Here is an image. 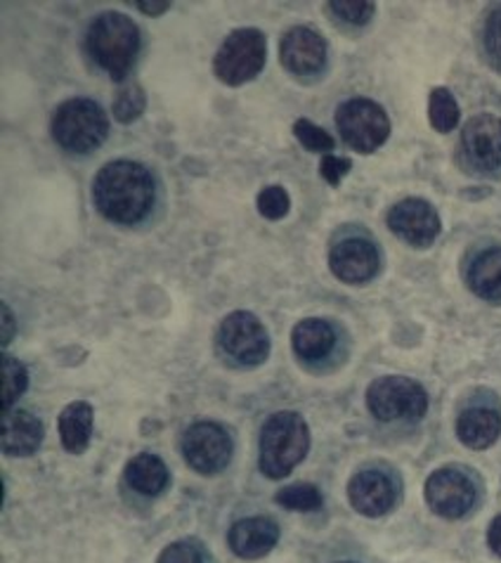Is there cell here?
Here are the masks:
<instances>
[{"instance_id": "6da1fadb", "label": "cell", "mask_w": 501, "mask_h": 563, "mask_svg": "<svg viewBox=\"0 0 501 563\" xmlns=\"http://www.w3.org/2000/svg\"><path fill=\"white\" fill-rule=\"evenodd\" d=\"M156 187L149 168L119 159L100 168L92 180V201L107 221L119 225H135L145 221L154 207Z\"/></svg>"}, {"instance_id": "7a4b0ae2", "label": "cell", "mask_w": 501, "mask_h": 563, "mask_svg": "<svg viewBox=\"0 0 501 563\" xmlns=\"http://www.w3.org/2000/svg\"><path fill=\"white\" fill-rule=\"evenodd\" d=\"M140 29L137 24L125 18L123 12H102L100 18L92 20L88 26L86 48L88 55L98 62L114 81H125L129 78L135 59L140 55Z\"/></svg>"}, {"instance_id": "3957f363", "label": "cell", "mask_w": 501, "mask_h": 563, "mask_svg": "<svg viewBox=\"0 0 501 563\" xmlns=\"http://www.w3.org/2000/svg\"><path fill=\"white\" fill-rule=\"evenodd\" d=\"M310 450V429L299 412H277L260 429V472L277 481L289 476Z\"/></svg>"}, {"instance_id": "277c9868", "label": "cell", "mask_w": 501, "mask_h": 563, "mask_svg": "<svg viewBox=\"0 0 501 563\" xmlns=\"http://www.w3.org/2000/svg\"><path fill=\"white\" fill-rule=\"evenodd\" d=\"M109 135L107 112L88 98H74L62 102L53 117L55 143L74 154L96 152Z\"/></svg>"}, {"instance_id": "5b68a950", "label": "cell", "mask_w": 501, "mask_h": 563, "mask_svg": "<svg viewBox=\"0 0 501 563\" xmlns=\"http://www.w3.org/2000/svg\"><path fill=\"white\" fill-rule=\"evenodd\" d=\"M268 43L258 29H237L225 38L213 59V71L227 86H244L263 71Z\"/></svg>"}, {"instance_id": "8992f818", "label": "cell", "mask_w": 501, "mask_h": 563, "mask_svg": "<svg viewBox=\"0 0 501 563\" xmlns=\"http://www.w3.org/2000/svg\"><path fill=\"white\" fill-rule=\"evenodd\" d=\"M367 408L379 421H419L428 410V396L407 377H381L367 390Z\"/></svg>"}, {"instance_id": "52a82bcc", "label": "cell", "mask_w": 501, "mask_h": 563, "mask_svg": "<svg viewBox=\"0 0 501 563\" xmlns=\"http://www.w3.org/2000/svg\"><path fill=\"white\" fill-rule=\"evenodd\" d=\"M336 126L343 143L359 154L376 152L390 135V121L383 107L367 98L343 102L336 112Z\"/></svg>"}, {"instance_id": "ba28073f", "label": "cell", "mask_w": 501, "mask_h": 563, "mask_svg": "<svg viewBox=\"0 0 501 563\" xmlns=\"http://www.w3.org/2000/svg\"><path fill=\"white\" fill-rule=\"evenodd\" d=\"M218 343H221L223 353L242 367H256L265 363L270 353V339L268 330L263 322L246 310H234L221 322L218 330Z\"/></svg>"}, {"instance_id": "9c48e42d", "label": "cell", "mask_w": 501, "mask_h": 563, "mask_svg": "<svg viewBox=\"0 0 501 563\" xmlns=\"http://www.w3.org/2000/svg\"><path fill=\"white\" fill-rule=\"evenodd\" d=\"M232 435L218 421H197L182 435V457L197 474H221L232 460Z\"/></svg>"}, {"instance_id": "30bf717a", "label": "cell", "mask_w": 501, "mask_h": 563, "mask_svg": "<svg viewBox=\"0 0 501 563\" xmlns=\"http://www.w3.org/2000/svg\"><path fill=\"white\" fill-rule=\"evenodd\" d=\"M476 483L459 468H437L426 481V503L443 519H461L476 505Z\"/></svg>"}, {"instance_id": "8fae6325", "label": "cell", "mask_w": 501, "mask_h": 563, "mask_svg": "<svg viewBox=\"0 0 501 563\" xmlns=\"http://www.w3.org/2000/svg\"><path fill=\"white\" fill-rule=\"evenodd\" d=\"M388 228L393 230L402 242L424 249L431 246L443 230L441 216L426 199H402L388 211Z\"/></svg>"}, {"instance_id": "7c38bea8", "label": "cell", "mask_w": 501, "mask_h": 563, "mask_svg": "<svg viewBox=\"0 0 501 563\" xmlns=\"http://www.w3.org/2000/svg\"><path fill=\"white\" fill-rule=\"evenodd\" d=\"M400 483L393 474L381 472V468H365L357 472L348 483V499L355 511L369 519L383 516L398 505Z\"/></svg>"}, {"instance_id": "4fadbf2b", "label": "cell", "mask_w": 501, "mask_h": 563, "mask_svg": "<svg viewBox=\"0 0 501 563\" xmlns=\"http://www.w3.org/2000/svg\"><path fill=\"white\" fill-rule=\"evenodd\" d=\"M329 268L346 285H365L381 268V254L365 238H346L329 252Z\"/></svg>"}, {"instance_id": "5bb4252c", "label": "cell", "mask_w": 501, "mask_h": 563, "mask_svg": "<svg viewBox=\"0 0 501 563\" xmlns=\"http://www.w3.org/2000/svg\"><path fill=\"white\" fill-rule=\"evenodd\" d=\"M281 67L296 76L320 74L326 65V41L310 26H293L279 43Z\"/></svg>"}, {"instance_id": "9a60e30c", "label": "cell", "mask_w": 501, "mask_h": 563, "mask_svg": "<svg viewBox=\"0 0 501 563\" xmlns=\"http://www.w3.org/2000/svg\"><path fill=\"white\" fill-rule=\"evenodd\" d=\"M461 147L466 159L478 170H494L501 166V119L492 114L474 117L464 126Z\"/></svg>"}, {"instance_id": "2e32d148", "label": "cell", "mask_w": 501, "mask_h": 563, "mask_svg": "<svg viewBox=\"0 0 501 563\" xmlns=\"http://www.w3.org/2000/svg\"><path fill=\"white\" fill-rule=\"evenodd\" d=\"M279 540V526L268 516H248L230 528L227 544L240 559H260L272 552Z\"/></svg>"}, {"instance_id": "e0dca14e", "label": "cell", "mask_w": 501, "mask_h": 563, "mask_svg": "<svg viewBox=\"0 0 501 563\" xmlns=\"http://www.w3.org/2000/svg\"><path fill=\"white\" fill-rule=\"evenodd\" d=\"M0 443L10 457H29L43 443V421L29 410H10L0 417Z\"/></svg>"}, {"instance_id": "ac0fdd59", "label": "cell", "mask_w": 501, "mask_h": 563, "mask_svg": "<svg viewBox=\"0 0 501 563\" xmlns=\"http://www.w3.org/2000/svg\"><path fill=\"white\" fill-rule=\"evenodd\" d=\"M501 433V415L492 408H468L457 419V435L459 441L471 450H485L497 443Z\"/></svg>"}, {"instance_id": "d6986e66", "label": "cell", "mask_w": 501, "mask_h": 563, "mask_svg": "<svg viewBox=\"0 0 501 563\" xmlns=\"http://www.w3.org/2000/svg\"><path fill=\"white\" fill-rule=\"evenodd\" d=\"M291 346L296 355L308 360V363H315V360H324L334 351L336 330L332 327V322L308 318L293 327Z\"/></svg>"}, {"instance_id": "ffe728a7", "label": "cell", "mask_w": 501, "mask_h": 563, "mask_svg": "<svg viewBox=\"0 0 501 563\" xmlns=\"http://www.w3.org/2000/svg\"><path fill=\"white\" fill-rule=\"evenodd\" d=\"M92 424H96V410H92L90 402L76 400L67 405L59 415V438L62 445H65L67 452H74V455H81L86 448L90 445L92 438Z\"/></svg>"}, {"instance_id": "44dd1931", "label": "cell", "mask_w": 501, "mask_h": 563, "mask_svg": "<svg viewBox=\"0 0 501 563\" xmlns=\"http://www.w3.org/2000/svg\"><path fill=\"white\" fill-rule=\"evenodd\" d=\"M468 287L482 301L501 303V246L482 249L468 265Z\"/></svg>"}, {"instance_id": "7402d4cb", "label": "cell", "mask_w": 501, "mask_h": 563, "mask_svg": "<svg viewBox=\"0 0 501 563\" xmlns=\"http://www.w3.org/2000/svg\"><path fill=\"white\" fill-rule=\"evenodd\" d=\"M125 481H129V486L135 493L156 497L170 486V472L162 457L152 455V452H143V455L133 457L129 466H125Z\"/></svg>"}, {"instance_id": "603a6c76", "label": "cell", "mask_w": 501, "mask_h": 563, "mask_svg": "<svg viewBox=\"0 0 501 563\" xmlns=\"http://www.w3.org/2000/svg\"><path fill=\"white\" fill-rule=\"evenodd\" d=\"M459 104L447 88H433L428 98V119L437 133H449L459 123Z\"/></svg>"}, {"instance_id": "cb8c5ba5", "label": "cell", "mask_w": 501, "mask_h": 563, "mask_svg": "<svg viewBox=\"0 0 501 563\" xmlns=\"http://www.w3.org/2000/svg\"><path fill=\"white\" fill-rule=\"evenodd\" d=\"M275 503L289 511H318L322 507V493L312 483H296V486L281 488L275 495Z\"/></svg>"}, {"instance_id": "d4e9b609", "label": "cell", "mask_w": 501, "mask_h": 563, "mask_svg": "<svg viewBox=\"0 0 501 563\" xmlns=\"http://www.w3.org/2000/svg\"><path fill=\"white\" fill-rule=\"evenodd\" d=\"M29 386V372L18 357L3 355V415L12 410Z\"/></svg>"}, {"instance_id": "484cf974", "label": "cell", "mask_w": 501, "mask_h": 563, "mask_svg": "<svg viewBox=\"0 0 501 563\" xmlns=\"http://www.w3.org/2000/svg\"><path fill=\"white\" fill-rule=\"evenodd\" d=\"M145 107H147L145 90L140 88L137 84H129V86L119 90V96L114 100V117L121 123H131L137 117H143Z\"/></svg>"}, {"instance_id": "4316f807", "label": "cell", "mask_w": 501, "mask_h": 563, "mask_svg": "<svg viewBox=\"0 0 501 563\" xmlns=\"http://www.w3.org/2000/svg\"><path fill=\"white\" fill-rule=\"evenodd\" d=\"M256 205L263 218H268V221H281L291 209V197L281 185H270L258 195Z\"/></svg>"}, {"instance_id": "83f0119b", "label": "cell", "mask_w": 501, "mask_h": 563, "mask_svg": "<svg viewBox=\"0 0 501 563\" xmlns=\"http://www.w3.org/2000/svg\"><path fill=\"white\" fill-rule=\"evenodd\" d=\"M293 135L308 152L329 154L334 150V137L329 135L324 129L315 126V123L308 121V119H299L293 123Z\"/></svg>"}, {"instance_id": "f1b7e54d", "label": "cell", "mask_w": 501, "mask_h": 563, "mask_svg": "<svg viewBox=\"0 0 501 563\" xmlns=\"http://www.w3.org/2000/svg\"><path fill=\"white\" fill-rule=\"evenodd\" d=\"M329 12H334L341 22L353 26H365L371 22L376 5L367 3V0H336V3L326 5Z\"/></svg>"}, {"instance_id": "f546056e", "label": "cell", "mask_w": 501, "mask_h": 563, "mask_svg": "<svg viewBox=\"0 0 501 563\" xmlns=\"http://www.w3.org/2000/svg\"><path fill=\"white\" fill-rule=\"evenodd\" d=\"M156 563H211V556L199 542L180 540L168 544Z\"/></svg>"}, {"instance_id": "4dcf8cb0", "label": "cell", "mask_w": 501, "mask_h": 563, "mask_svg": "<svg viewBox=\"0 0 501 563\" xmlns=\"http://www.w3.org/2000/svg\"><path fill=\"white\" fill-rule=\"evenodd\" d=\"M482 43H485V53H488L490 65L501 71V5H497L488 22H485L482 31Z\"/></svg>"}, {"instance_id": "1f68e13d", "label": "cell", "mask_w": 501, "mask_h": 563, "mask_svg": "<svg viewBox=\"0 0 501 563\" xmlns=\"http://www.w3.org/2000/svg\"><path fill=\"white\" fill-rule=\"evenodd\" d=\"M350 159L346 156H336V154H324V159L320 164V174L329 185H341V180L350 174Z\"/></svg>"}, {"instance_id": "d6a6232c", "label": "cell", "mask_w": 501, "mask_h": 563, "mask_svg": "<svg viewBox=\"0 0 501 563\" xmlns=\"http://www.w3.org/2000/svg\"><path fill=\"white\" fill-rule=\"evenodd\" d=\"M488 542L492 547V552L497 556H501V516H497V519L492 521L490 526V533H488Z\"/></svg>"}, {"instance_id": "836d02e7", "label": "cell", "mask_w": 501, "mask_h": 563, "mask_svg": "<svg viewBox=\"0 0 501 563\" xmlns=\"http://www.w3.org/2000/svg\"><path fill=\"white\" fill-rule=\"evenodd\" d=\"M14 318H12V310L8 303H3V346H8V343L12 341L14 336Z\"/></svg>"}, {"instance_id": "e575fe53", "label": "cell", "mask_w": 501, "mask_h": 563, "mask_svg": "<svg viewBox=\"0 0 501 563\" xmlns=\"http://www.w3.org/2000/svg\"><path fill=\"white\" fill-rule=\"evenodd\" d=\"M135 8L140 10V12H145V14H149V18H159V14H164V12H168V8H170V3H135Z\"/></svg>"}]
</instances>
